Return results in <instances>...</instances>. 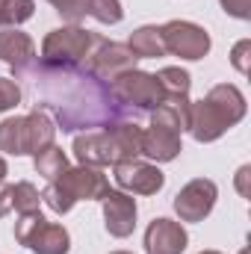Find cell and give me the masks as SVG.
Returning <instances> with one entry per match:
<instances>
[{
  "mask_svg": "<svg viewBox=\"0 0 251 254\" xmlns=\"http://www.w3.org/2000/svg\"><path fill=\"white\" fill-rule=\"evenodd\" d=\"M187 243L189 237L184 225L175 219H166V216L154 219L145 231V252L148 254H184Z\"/></svg>",
  "mask_w": 251,
  "mask_h": 254,
  "instance_id": "cell-14",
  "label": "cell"
},
{
  "mask_svg": "<svg viewBox=\"0 0 251 254\" xmlns=\"http://www.w3.org/2000/svg\"><path fill=\"white\" fill-rule=\"evenodd\" d=\"M219 3H222V9L228 15H234L240 21H249L251 18V0H219Z\"/></svg>",
  "mask_w": 251,
  "mask_h": 254,
  "instance_id": "cell-26",
  "label": "cell"
},
{
  "mask_svg": "<svg viewBox=\"0 0 251 254\" xmlns=\"http://www.w3.org/2000/svg\"><path fill=\"white\" fill-rule=\"evenodd\" d=\"M113 178L122 187V192H133V195H157L166 187V175L145 160H125L113 166Z\"/></svg>",
  "mask_w": 251,
  "mask_h": 254,
  "instance_id": "cell-12",
  "label": "cell"
},
{
  "mask_svg": "<svg viewBox=\"0 0 251 254\" xmlns=\"http://www.w3.org/2000/svg\"><path fill=\"white\" fill-rule=\"evenodd\" d=\"M163 42H166V54H175L181 60H204L210 54V36L204 27L192 24V21H169L160 27Z\"/></svg>",
  "mask_w": 251,
  "mask_h": 254,
  "instance_id": "cell-9",
  "label": "cell"
},
{
  "mask_svg": "<svg viewBox=\"0 0 251 254\" xmlns=\"http://www.w3.org/2000/svg\"><path fill=\"white\" fill-rule=\"evenodd\" d=\"M231 65L240 71V74H249L251 71V39H240L231 51Z\"/></svg>",
  "mask_w": 251,
  "mask_h": 254,
  "instance_id": "cell-25",
  "label": "cell"
},
{
  "mask_svg": "<svg viewBox=\"0 0 251 254\" xmlns=\"http://www.w3.org/2000/svg\"><path fill=\"white\" fill-rule=\"evenodd\" d=\"M110 86H113L119 104L130 113V119H139V116L151 113V110L160 107V101L166 98V92H163L157 74H148V71H139V68L119 74Z\"/></svg>",
  "mask_w": 251,
  "mask_h": 254,
  "instance_id": "cell-6",
  "label": "cell"
},
{
  "mask_svg": "<svg viewBox=\"0 0 251 254\" xmlns=\"http://www.w3.org/2000/svg\"><path fill=\"white\" fill-rule=\"evenodd\" d=\"M246 110H249L246 95L231 83H219L189 107L187 130L195 136V142H216L219 136H225L231 127L246 119Z\"/></svg>",
  "mask_w": 251,
  "mask_h": 254,
  "instance_id": "cell-2",
  "label": "cell"
},
{
  "mask_svg": "<svg viewBox=\"0 0 251 254\" xmlns=\"http://www.w3.org/2000/svg\"><path fill=\"white\" fill-rule=\"evenodd\" d=\"M15 240L36 254H68L71 249V237L63 225L48 222L39 210L33 213H21L15 222Z\"/></svg>",
  "mask_w": 251,
  "mask_h": 254,
  "instance_id": "cell-7",
  "label": "cell"
},
{
  "mask_svg": "<svg viewBox=\"0 0 251 254\" xmlns=\"http://www.w3.org/2000/svg\"><path fill=\"white\" fill-rule=\"evenodd\" d=\"M48 3L71 24H80L86 18V0H48Z\"/></svg>",
  "mask_w": 251,
  "mask_h": 254,
  "instance_id": "cell-23",
  "label": "cell"
},
{
  "mask_svg": "<svg viewBox=\"0 0 251 254\" xmlns=\"http://www.w3.org/2000/svg\"><path fill=\"white\" fill-rule=\"evenodd\" d=\"M6 175H9V166H6V160H3V157H0V184H3V181H6Z\"/></svg>",
  "mask_w": 251,
  "mask_h": 254,
  "instance_id": "cell-28",
  "label": "cell"
},
{
  "mask_svg": "<svg viewBox=\"0 0 251 254\" xmlns=\"http://www.w3.org/2000/svg\"><path fill=\"white\" fill-rule=\"evenodd\" d=\"M54 139H57V125L42 110L0 122V151L12 157H27V154L36 157L45 148H51Z\"/></svg>",
  "mask_w": 251,
  "mask_h": 254,
  "instance_id": "cell-5",
  "label": "cell"
},
{
  "mask_svg": "<svg viewBox=\"0 0 251 254\" xmlns=\"http://www.w3.org/2000/svg\"><path fill=\"white\" fill-rule=\"evenodd\" d=\"M86 15H92L101 24H119L125 18L122 0H86Z\"/></svg>",
  "mask_w": 251,
  "mask_h": 254,
  "instance_id": "cell-22",
  "label": "cell"
},
{
  "mask_svg": "<svg viewBox=\"0 0 251 254\" xmlns=\"http://www.w3.org/2000/svg\"><path fill=\"white\" fill-rule=\"evenodd\" d=\"M113 254H133V252H113Z\"/></svg>",
  "mask_w": 251,
  "mask_h": 254,
  "instance_id": "cell-30",
  "label": "cell"
},
{
  "mask_svg": "<svg viewBox=\"0 0 251 254\" xmlns=\"http://www.w3.org/2000/svg\"><path fill=\"white\" fill-rule=\"evenodd\" d=\"M157 80H160V86H163V92H166V95H189V86H192L189 71L175 68V65L160 68V71H157Z\"/></svg>",
  "mask_w": 251,
  "mask_h": 254,
  "instance_id": "cell-21",
  "label": "cell"
},
{
  "mask_svg": "<svg viewBox=\"0 0 251 254\" xmlns=\"http://www.w3.org/2000/svg\"><path fill=\"white\" fill-rule=\"evenodd\" d=\"M251 166H240V172H237V192L243 195V198H251Z\"/></svg>",
  "mask_w": 251,
  "mask_h": 254,
  "instance_id": "cell-27",
  "label": "cell"
},
{
  "mask_svg": "<svg viewBox=\"0 0 251 254\" xmlns=\"http://www.w3.org/2000/svg\"><path fill=\"white\" fill-rule=\"evenodd\" d=\"M0 63H6L12 68V77H18L24 68L36 63V42L18 27H6L0 33Z\"/></svg>",
  "mask_w": 251,
  "mask_h": 254,
  "instance_id": "cell-15",
  "label": "cell"
},
{
  "mask_svg": "<svg viewBox=\"0 0 251 254\" xmlns=\"http://www.w3.org/2000/svg\"><path fill=\"white\" fill-rule=\"evenodd\" d=\"M136 63H139V60L130 54L127 45H122V42H110V39H104V36L95 39L89 57L83 60V65H86L92 74H98V77L107 80V83H113V80H116L119 74H125V71H133Z\"/></svg>",
  "mask_w": 251,
  "mask_h": 254,
  "instance_id": "cell-10",
  "label": "cell"
},
{
  "mask_svg": "<svg viewBox=\"0 0 251 254\" xmlns=\"http://www.w3.org/2000/svg\"><path fill=\"white\" fill-rule=\"evenodd\" d=\"M98 33L83 30L80 24H68L60 30H51L42 42V60L45 63H57V65H80L92 45H95Z\"/></svg>",
  "mask_w": 251,
  "mask_h": 254,
  "instance_id": "cell-8",
  "label": "cell"
},
{
  "mask_svg": "<svg viewBox=\"0 0 251 254\" xmlns=\"http://www.w3.org/2000/svg\"><path fill=\"white\" fill-rule=\"evenodd\" d=\"M110 190V181L101 169L92 166H77V169H65L57 181L48 184V190L42 192V201L54 210V213H68L77 201H101Z\"/></svg>",
  "mask_w": 251,
  "mask_h": 254,
  "instance_id": "cell-4",
  "label": "cell"
},
{
  "mask_svg": "<svg viewBox=\"0 0 251 254\" xmlns=\"http://www.w3.org/2000/svg\"><path fill=\"white\" fill-rule=\"evenodd\" d=\"M201 254H222V252H213V249H210V252H201Z\"/></svg>",
  "mask_w": 251,
  "mask_h": 254,
  "instance_id": "cell-29",
  "label": "cell"
},
{
  "mask_svg": "<svg viewBox=\"0 0 251 254\" xmlns=\"http://www.w3.org/2000/svg\"><path fill=\"white\" fill-rule=\"evenodd\" d=\"M42 204V195L39 190L30 184V181H18V184H9V187H0V219L9 216V213H33L39 210Z\"/></svg>",
  "mask_w": 251,
  "mask_h": 254,
  "instance_id": "cell-17",
  "label": "cell"
},
{
  "mask_svg": "<svg viewBox=\"0 0 251 254\" xmlns=\"http://www.w3.org/2000/svg\"><path fill=\"white\" fill-rule=\"evenodd\" d=\"M216 198L219 187L210 178H195L175 195V213L181 216V222H204L213 213Z\"/></svg>",
  "mask_w": 251,
  "mask_h": 254,
  "instance_id": "cell-11",
  "label": "cell"
},
{
  "mask_svg": "<svg viewBox=\"0 0 251 254\" xmlns=\"http://www.w3.org/2000/svg\"><path fill=\"white\" fill-rule=\"evenodd\" d=\"M127 48H130V54H133L136 60H157V57H166L163 33H160V27H154V24H145V27L133 30Z\"/></svg>",
  "mask_w": 251,
  "mask_h": 254,
  "instance_id": "cell-18",
  "label": "cell"
},
{
  "mask_svg": "<svg viewBox=\"0 0 251 254\" xmlns=\"http://www.w3.org/2000/svg\"><path fill=\"white\" fill-rule=\"evenodd\" d=\"M181 151H184V145H181L178 130L160 125L142 127V157H148L154 163H172Z\"/></svg>",
  "mask_w": 251,
  "mask_h": 254,
  "instance_id": "cell-16",
  "label": "cell"
},
{
  "mask_svg": "<svg viewBox=\"0 0 251 254\" xmlns=\"http://www.w3.org/2000/svg\"><path fill=\"white\" fill-rule=\"evenodd\" d=\"M71 151L80 160V166H92V169L116 166L125 160H139L142 157V127L136 122H122L107 130H86L74 136Z\"/></svg>",
  "mask_w": 251,
  "mask_h": 254,
  "instance_id": "cell-3",
  "label": "cell"
},
{
  "mask_svg": "<svg viewBox=\"0 0 251 254\" xmlns=\"http://www.w3.org/2000/svg\"><path fill=\"white\" fill-rule=\"evenodd\" d=\"M101 207H104V225H107L110 237L125 240L133 234L139 210H136V198H130V192L107 190V195L101 198Z\"/></svg>",
  "mask_w": 251,
  "mask_h": 254,
  "instance_id": "cell-13",
  "label": "cell"
},
{
  "mask_svg": "<svg viewBox=\"0 0 251 254\" xmlns=\"http://www.w3.org/2000/svg\"><path fill=\"white\" fill-rule=\"evenodd\" d=\"M12 80H30L36 95V110L54 116V125L63 133H86V130H107L130 119L119 104L113 86L92 74L86 65H57L33 63Z\"/></svg>",
  "mask_w": 251,
  "mask_h": 254,
  "instance_id": "cell-1",
  "label": "cell"
},
{
  "mask_svg": "<svg viewBox=\"0 0 251 254\" xmlns=\"http://www.w3.org/2000/svg\"><path fill=\"white\" fill-rule=\"evenodd\" d=\"M21 104V89L12 77H0V113L15 110Z\"/></svg>",
  "mask_w": 251,
  "mask_h": 254,
  "instance_id": "cell-24",
  "label": "cell"
},
{
  "mask_svg": "<svg viewBox=\"0 0 251 254\" xmlns=\"http://www.w3.org/2000/svg\"><path fill=\"white\" fill-rule=\"evenodd\" d=\"M33 163H36V172H39L48 184L57 181L65 169H68V157H65L63 148H57V145H51V148H45L42 154H36Z\"/></svg>",
  "mask_w": 251,
  "mask_h": 254,
  "instance_id": "cell-19",
  "label": "cell"
},
{
  "mask_svg": "<svg viewBox=\"0 0 251 254\" xmlns=\"http://www.w3.org/2000/svg\"><path fill=\"white\" fill-rule=\"evenodd\" d=\"M240 254H249V252H246V249H243V252H240Z\"/></svg>",
  "mask_w": 251,
  "mask_h": 254,
  "instance_id": "cell-31",
  "label": "cell"
},
{
  "mask_svg": "<svg viewBox=\"0 0 251 254\" xmlns=\"http://www.w3.org/2000/svg\"><path fill=\"white\" fill-rule=\"evenodd\" d=\"M36 12L33 0H0V27H18Z\"/></svg>",
  "mask_w": 251,
  "mask_h": 254,
  "instance_id": "cell-20",
  "label": "cell"
}]
</instances>
